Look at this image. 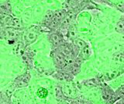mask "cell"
Returning a JSON list of instances; mask_svg holds the SVG:
<instances>
[{
  "mask_svg": "<svg viewBox=\"0 0 124 104\" xmlns=\"http://www.w3.org/2000/svg\"><path fill=\"white\" fill-rule=\"evenodd\" d=\"M53 62L57 70H68V67L74 60L65 56L58 49H54L50 53Z\"/></svg>",
  "mask_w": 124,
  "mask_h": 104,
  "instance_id": "obj_1",
  "label": "cell"
},
{
  "mask_svg": "<svg viewBox=\"0 0 124 104\" xmlns=\"http://www.w3.org/2000/svg\"><path fill=\"white\" fill-rule=\"evenodd\" d=\"M40 26L39 27L36 25L27 27L26 28L23 37V42L25 45V48H26V46L30 45L33 42L36 41L38 34L40 31Z\"/></svg>",
  "mask_w": 124,
  "mask_h": 104,
  "instance_id": "obj_2",
  "label": "cell"
},
{
  "mask_svg": "<svg viewBox=\"0 0 124 104\" xmlns=\"http://www.w3.org/2000/svg\"><path fill=\"white\" fill-rule=\"evenodd\" d=\"M102 96L104 102L106 104H113L121 99L116 93V92H114L112 89V88L106 83L102 84Z\"/></svg>",
  "mask_w": 124,
  "mask_h": 104,
  "instance_id": "obj_3",
  "label": "cell"
},
{
  "mask_svg": "<svg viewBox=\"0 0 124 104\" xmlns=\"http://www.w3.org/2000/svg\"><path fill=\"white\" fill-rule=\"evenodd\" d=\"M20 31L16 30L13 28H1V38L6 39L9 42H16L20 38Z\"/></svg>",
  "mask_w": 124,
  "mask_h": 104,
  "instance_id": "obj_4",
  "label": "cell"
},
{
  "mask_svg": "<svg viewBox=\"0 0 124 104\" xmlns=\"http://www.w3.org/2000/svg\"><path fill=\"white\" fill-rule=\"evenodd\" d=\"M48 39L50 45L52 46V49H58L62 45L65 43V41L64 39V35L60 31H54L48 34Z\"/></svg>",
  "mask_w": 124,
  "mask_h": 104,
  "instance_id": "obj_5",
  "label": "cell"
},
{
  "mask_svg": "<svg viewBox=\"0 0 124 104\" xmlns=\"http://www.w3.org/2000/svg\"><path fill=\"white\" fill-rule=\"evenodd\" d=\"M30 80H31V74H30L29 71H27L16 77L13 80V85L14 86V88H25L29 85Z\"/></svg>",
  "mask_w": 124,
  "mask_h": 104,
  "instance_id": "obj_6",
  "label": "cell"
},
{
  "mask_svg": "<svg viewBox=\"0 0 124 104\" xmlns=\"http://www.w3.org/2000/svg\"><path fill=\"white\" fill-rule=\"evenodd\" d=\"M54 78L60 81H64L66 82H70L73 80L74 75L69 70H56V74Z\"/></svg>",
  "mask_w": 124,
  "mask_h": 104,
  "instance_id": "obj_7",
  "label": "cell"
},
{
  "mask_svg": "<svg viewBox=\"0 0 124 104\" xmlns=\"http://www.w3.org/2000/svg\"><path fill=\"white\" fill-rule=\"evenodd\" d=\"M83 60L81 58V57L78 56L77 58L73 61V62L70 64V66L68 67V70L70 71V72L71 74L75 76L77 75L81 71V64L83 63Z\"/></svg>",
  "mask_w": 124,
  "mask_h": 104,
  "instance_id": "obj_8",
  "label": "cell"
},
{
  "mask_svg": "<svg viewBox=\"0 0 124 104\" xmlns=\"http://www.w3.org/2000/svg\"><path fill=\"white\" fill-rule=\"evenodd\" d=\"M0 14L13 15L12 6L9 1H2L0 3Z\"/></svg>",
  "mask_w": 124,
  "mask_h": 104,
  "instance_id": "obj_9",
  "label": "cell"
},
{
  "mask_svg": "<svg viewBox=\"0 0 124 104\" xmlns=\"http://www.w3.org/2000/svg\"><path fill=\"white\" fill-rule=\"evenodd\" d=\"M25 52H23V61L26 63V64L30 68L33 67V56H34V53L31 51H27L25 49Z\"/></svg>",
  "mask_w": 124,
  "mask_h": 104,
  "instance_id": "obj_10",
  "label": "cell"
},
{
  "mask_svg": "<svg viewBox=\"0 0 124 104\" xmlns=\"http://www.w3.org/2000/svg\"><path fill=\"white\" fill-rule=\"evenodd\" d=\"M31 18H32V12H31L30 10H26L22 14L21 21H22L23 24L26 25V24H30V22L31 21Z\"/></svg>",
  "mask_w": 124,
  "mask_h": 104,
  "instance_id": "obj_11",
  "label": "cell"
},
{
  "mask_svg": "<svg viewBox=\"0 0 124 104\" xmlns=\"http://www.w3.org/2000/svg\"><path fill=\"white\" fill-rule=\"evenodd\" d=\"M116 31L120 34H124V17H122L116 26Z\"/></svg>",
  "mask_w": 124,
  "mask_h": 104,
  "instance_id": "obj_12",
  "label": "cell"
},
{
  "mask_svg": "<svg viewBox=\"0 0 124 104\" xmlns=\"http://www.w3.org/2000/svg\"><path fill=\"white\" fill-rule=\"evenodd\" d=\"M91 53H92V51H91L90 48H89V46L88 45L87 47H85L84 49H82L80 52L78 56L81 57V58L83 60H87L89 56H90Z\"/></svg>",
  "mask_w": 124,
  "mask_h": 104,
  "instance_id": "obj_13",
  "label": "cell"
},
{
  "mask_svg": "<svg viewBox=\"0 0 124 104\" xmlns=\"http://www.w3.org/2000/svg\"><path fill=\"white\" fill-rule=\"evenodd\" d=\"M48 93H49V92L46 88L40 87L37 90L36 95H37V97L40 98V99H45L46 96L48 95Z\"/></svg>",
  "mask_w": 124,
  "mask_h": 104,
  "instance_id": "obj_14",
  "label": "cell"
},
{
  "mask_svg": "<svg viewBox=\"0 0 124 104\" xmlns=\"http://www.w3.org/2000/svg\"><path fill=\"white\" fill-rule=\"evenodd\" d=\"M0 104H12L10 95H8L6 93L4 94L3 92H1V103Z\"/></svg>",
  "mask_w": 124,
  "mask_h": 104,
  "instance_id": "obj_15",
  "label": "cell"
},
{
  "mask_svg": "<svg viewBox=\"0 0 124 104\" xmlns=\"http://www.w3.org/2000/svg\"><path fill=\"white\" fill-rule=\"evenodd\" d=\"M116 93L120 99H124V84H122L116 89Z\"/></svg>",
  "mask_w": 124,
  "mask_h": 104,
  "instance_id": "obj_16",
  "label": "cell"
},
{
  "mask_svg": "<svg viewBox=\"0 0 124 104\" xmlns=\"http://www.w3.org/2000/svg\"><path fill=\"white\" fill-rule=\"evenodd\" d=\"M112 5L115 6L116 9H118L121 12L124 13V1H119V2H116Z\"/></svg>",
  "mask_w": 124,
  "mask_h": 104,
  "instance_id": "obj_17",
  "label": "cell"
},
{
  "mask_svg": "<svg viewBox=\"0 0 124 104\" xmlns=\"http://www.w3.org/2000/svg\"><path fill=\"white\" fill-rule=\"evenodd\" d=\"M116 104H124V99H119L118 102H116Z\"/></svg>",
  "mask_w": 124,
  "mask_h": 104,
  "instance_id": "obj_18",
  "label": "cell"
}]
</instances>
